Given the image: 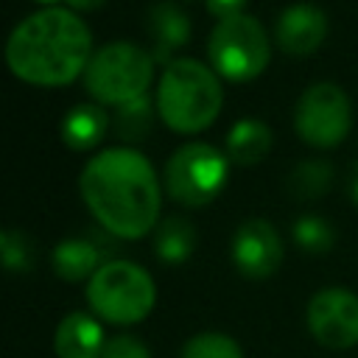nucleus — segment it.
I'll return each mask as SVG.
<instances>
[{
    "instance_id": "f257e3e1",
    "label": "nucleus",
    "mask_w": 358,
    "mask_h": 358,
    "mask_svg": "<svg viewBox=\"0 0 358 358\" xmlns=\"http://www.w3.org/2000/svg\"><path fill=\"white\" fill-rule=\"evenodd\" d=\"M78 190L103 232L137 241L157 229L162 187L157 171L137 148H103L90 157L78 176Z\"/></svg>"
},
{
    "instance_id": "f03ea898",
    "label": "nucleus",
    "mask_w": 358,
    "mask_h": 358,
    "mask_svg": "<svg viewBox=\"0 0 358 358\" xmlns=\"http://www.w3.org/2000/svg\"><path fill=\"white\" fill-rule=\"evenodd\" d=\"M8 70L34 87H64L84 76L92 59V31L78 11L45 6L28 14L6 39Z\"/></svg>"
},
{
    "instance_id": "7ed1b4c3",
    "label": "nucleus",
    "mask_w": 358,
    "mask_h": 358,
    "mask_svg": "<svg viewBox=\"0 0 358 358\" xmlns=\"http://www.w3.org/2000/svg\"><path fill=\"white\" fill-rule=\"evenodd\" d=\"M157 115L176 134H199L210 129L224 106L218 73L199 59H173L157 81Z\"/></svg>"
},
{
    "instance_id": "20e7f679",
    "label": "nucleus",
    "mask_w": 358,
    "mask_h": 358,
    "mask_svg": "<svg viewBox=\"0 0 358 358\" xmlns=\"http://www.w3.org/2000/svg\"><path fill=\"white\" fill-rule=\"evenodd\" d=\"M87 302L101 322L134 324L157 305V285L151 274L123 257H109L87 280Z\"/></svg>"
},
{
    "instance_id": "39448f33",
    "label": "nucleus",
    "mask_w": 358,
    "mask_h": 358,
    "mask_svg": "<svg viewBox=\"0 0 358 358\" xmlns=\"http://www.w3.org/2000/svg\"><path fill=\"white\" fill-rule=\"evenodd\" d=\"M154 56L134 42H109L98 48L84 70V87L101 106H120L148 95L154 81Z\"/></svg>"
},
{
    "instance_id": "423d86ee",
    "label": "nucleus",
    "mask_w": 358,
    "mask_h": 358,
    "mask_svg": "<svg viewBox=\"0 0 358 358\" xmlns=\"http://www.w3.org/2000/svg\"><path fill=\"white\" fill-rule=\"evenodd\" d=\"M210 67L218 78L232 84H246L263 76L271 62V36L263 22L252 14H235L218 20L207 39Z\"/></svg>"
},
{
    "instance_id": "0eeeda50",
    "label": "nucleus",
    "mask_w": 358,
    "mask_h": 358,
    "mask_svg": "<svg viewBox=\"0 0 358 358\" xmlns=\"http://www.w3.org/2000/svg\"><path fill=\"white\" fill-rule=\"evenodd\" d=\"M229 157L210 143L179 145L162 171V187L182 207H204L221 196L229 182Z\"/></svg>"
},
{
    "instance_id": "6e6552de",
    "label": "nucleus",
    "mask_w": 358,
    "mask_h": 358,
    "mask_svg": "<svg viewBox=\"0 0 358 358\" xmlns=\"http://www.w3.org/2000/svg\"><path fill=\"white\" fill-rule=\"evenodd\" d=\"M294 131L296 137L316 148L333 151L352 131V101L336 81L310 84L294 106Z\"/></svg>"
},
{
    "instance_id": "1a4fd4ad",
    "label": "nucleus",
    "mask_w": 358,
    "mask_h": 358,
    "mask_svg": "<svg viewBox=\"0 0 358 358\" xmlns=\"http://www.w3.org/2000/svg\"><path fill=\"white\" fill-rule=\"evenodd\" d=\"M305 324L324 350L344 352L358 347V294L341 285L319 288L308 299Z\"/></svg>"
},
{
    "instance_id": "9d476101",
    "label": "nucleus",
    "mask_w": 358,
    "mask_h": 358,
    "mask_svg": "<svg viewBox=\"0 0 358 358\" xmlns=\"http://www.w3.org/2000/svg\"><path fill=\"white\" fill-rule=\"evenodd\" d=\"M229 255L241 277L260 282V280H268L282 266L285 246L271 221L249 218L235 229Z\"/></svg>"
},
{
    "instance_id": "9b49d317",
    "label": "nucleus",
    "mask_w": 358,
    "mask_h": 358,
    "mask_svg": "<svg viewBox=\"0 0 358 358\" xmlns=\"http://www.w3.org/2000/svg\"><path fill=\"white\" fill-rule=\"evenodd\" d=\"M327 31H330V20L324 8L308 0H299V3L285 6L277 14L271 34H274L277 48L285 56L305 59V56H313L324 45Z\"/></svg>"
},
{
    "instance_id": "f8f14e48",
    "label": "nucleus",
    "mask_w": 358,
    "mask_h": 358,
    "mask_svg": "<svg viewBox=\"0 0 358 358\" xmlns=\"http://www.w3.org/2000/svg\"><path fill=\"white\" fill-rule=\"evenodd\" d=\"M145 28L151 36V56H154V62H162V64H171L173 59H179L173 53L179 48H185L190 42V34H193L190 17L171 0L151 6Z\"/></svg>"
},
{
    "instance_id": "ddd939ff",
    "label": "nucleus",
    "mask_w": 358,
    "mask_h": 358,
    "mask_svg": "<svg viewBox=\"0 0 358 358\" xmlns=\"http://www.w3.org/2000/svg\"><path fill=\"white\" fill-rule=\"evenodd\" d=\"M106 344L101 319L95 313L73 310L67 313L53 336V350L59 358H101Z\"/></svg>"
},
{
    "instance_id": "4468645a",
    "label": "nucleus",
    "mask_w": 358,
    "mask_h": 358,
    "mask_svg": "<svg viewBox=\"0 0 358 358\" xmlns=\"http://www.w3.org/2000/svg\"><path fill=\"white\" fill-rule=\"evenodd\" d=\"M274 145V131L266 120L260 117H241L232 123L224 140V154L229 157L232 165L252 168L268 157Z\"/></svg>"
},
{
    "instance_id": "2eb2a0df",
    "label": "nucleus",
    "mask_w": 358,
    "mask_h": 358,
    "mask_svg": "<svg viewBox=\"0 0 358 358\" xmlns=\"http://www.w3.org/2000/svg\"><path fill=\"white\" fill-rule=\"evenodd\" d=\"M112 129V120L106 115V109L98 101H84L67 109V115L62 117V143L70 151H92L106 131Z\"/></svg>"
},
{
    "instance_id": "dca6fc26",
    "label": "nucleus",
    "mask_w": 358,
    "mask_h": 358,
    "mask_svg": "<svg viewBox=\"0 0 358 358\" xmlns=\"http://www.w3.org/2000/svg\"><path fill=\"white\" fill-rule=\"evenodd\" d=\"M53 271L67 280V282H81L90 280L106 260H103V246L98 243V238H64L56 243L53 255H50Z\"/></svg>"
},
{
    "instance_id": "f3484780",
    "label": "nucleus",
    "mask_w": 358,
    "mask_h": 358,
    "mask_svg": "<svg viewBox=\"0 0 358 358\" xmlns=\"http://www.w3.org/2000/svg\"><path fill=\"white\" fill-rule=\"evenodd\" d=\"M196 227L185 215H168L154 229V255L168 266H179L190 260V255L196 252Z\"/></svg>"
},
{
    "instance_id": "a211bd4d",
    "label": "nucleus",
    "mask_w": 358,
    "mask_h": 358,
    "mask_svg": "<svg viewBox=\"0 0 358 358\" xmlns=\"http://www.w3.org/2000/svg\"><path fill=\"white\" fill-rule=\"evenodd\" d=\"M336 185V165L330 159H302L291 168L285 187L296 201H316L327 196Z\"/></svg>"
},
{
    "instance_id": "6ab92c4d",
    "label": "nucleus",
    "mask_w": 358,
    "mask_h": 358,
    "mask_svg": "<svg viewBox=\"0 0 358 358\" xmlns=\"http://www.w3.org/2000/svg\"><path fill=\"white\" fill-rule=\"evenodd\" d=\"M291 241L299 252L319 257V255H327L336 246V227L324 215L308 213V215H299L291 224Z\"/></svg>"
},
{
    "instance_id": "aec40b11",
    "label": "nucleus",
    "mask_w": 358,
    "mask_h": 358,
    "mask_svg": "<svg viewBox=\"0 0 358 358\" xmlns=\"http://www.w3.org/2000/svg\"><path fill=\"white\" fill-rule=\"evenodd\" d=\"M154 115H157V103L148 95H143V98H134L129 103L115 106V120L112 123H115V131H117L120 140L137 143L148 134V129L154 123Z\"/></svg>"
},
{
    "instance_id": "412c9836",
    "label": "nucleus",
    "mask_w": 358,
    "mask_h": 358,
    "mask_svg": "<svg viewBox=\"0 0 358 358\" xmlns=\"http://www.w3.org/2000/svg\"><path fill=\"white\" fill-rule=\"evenodd\" d=\"M182 358H243V350L232 336L207 330L185 341Z\"/></svg>"
},
{
    "instance_id": "4be33fe9",
    "label": "nucleus",
    "mask_w": 358,
    "mask_h": 358,
    "mask_svg": "<svg viewBox=\"0 0 358 358\" xmlns=\"http://www.w3.org/2000/svg\"><path fill=\"white\" fill-rule=\"evenodd\" d=\"M0 266L8 268V271H31L34 243L25 232L0 229Z\"/></svg>"
},
{
    "instance_id": "5701e85b",
    "label": "nucleus",
    "mask_w": 358,
    "mask_h": 358,
    "mask_svg": "<svg viewBox=\"0 0 358 358\" xmlns=\"http://www.w3.org/2000/svg\"><path fill=\"white\" fill-rule=\"evenodd\" d=\"M101 358H151V352L137 336H112L106 338Z\"/></svg>"
},
{
    "instance_id": "b1692460",
    "label": "nucleus",
    "mask_w": 358,
    "mask_h": 358,
    "mask_svg": "<svg viewBox=\"0 0 358 358\" xmlns=\"http://www.w3.org/2000/svg\"><path fill=\"white\" fill-rule=\"evenodd\" d=\"M246 3H249V0H204L207 11H210L215 20H227V17L243 14V11H246Z\"/></svg>"
},
{
    "instance_id": "393cba45",
    "label": "nucleus",
    "mask_w": 358,
    "mask_h": 358,
    "mask_svg": "<svg viewBox=\"0 0 358 358\" xmlns=\"http://www.w3.org/2000/svg\"><path fill=\"white\" fill-rule=\"evenodd\" d=\"M347 193H350L352 204L358 207V159L350 165V173H347Z\"/></svg>"
},
{
    "instance_id": "a878e982",
    "label": "nucleus",
    "mask_w": 358,
    "mask_h": 358,
    "mask_svg": "<svg viewBox=\"0 0 358 358\" xmlns=\"http://www.w3.org/2000/svg\"><path fill=\"white\" fill-rule=\"evenodd\" d=\"M64 3H67V8H73V11H92V8L103 6L106 0H64Z\"/></svg>"
},
{
    "instance_id": "bb28decb",
    "label": "nucleus",
    "mask_w": 358,
    "mask_h": 358,
    "mask_svg": "<svg viewBox=\"0 0 358 358\" xmlns=\"http://www.w3.org/2000/svg\"><path fill=\"white\" fill-rule=\"evenodd\" d=\"M36 3H48V6H53V3H59V0H36Z\"/></svg>"
}]
</instances>
